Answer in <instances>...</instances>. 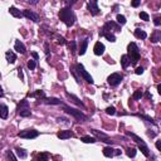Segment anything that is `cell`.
<instances>
[{
  "instance_id": "obj_50",
  "label": "cell",
  "mask_w": 161,
  "mask_h": 161,
  "mask_svg": "<svg viewBox=\"0 0 161 161\" xmlns=\"http://www.w3.org/2000/svg\"><path fill=\"white\" fill-rule=\"evenodd\" d=\"M38 1H39V0H29V3H30L31 5H35V4H37Z\"/></svg>"
},
{
  "instance_id": "obj_51",
  "label": "cell",
  "mask_w": 161,
  "mask_h": 161,
  "mask_svg": "<svg viewBox=\"0 0 161 161\" xmlns=\"http://www.w3.org/2000/svg\"><path fill=\"white\" fill-rule=\"evenodd\" d=\"M45 53H47V54H48V53H49V49H48V44H47V43H45Z\"/></svg>"
},
{
  "instance_id": "obj_26",
  "label": "cell",
  "mask_w": 161,
  "mask_h": 161,
  "mask_svg": "<svg viewBox=\"0 0 161 161\" xmlns=\"http://www.w3.org/2000/svg\"><path fill=\"white\" fill-rule=\"evenodd\" d=\"M138 149L141 150V152L144 154L146 157H149L150 156V150H149V147L146 146V144H142V145H138Z\"/></svg>"
},
{
  "instance_id": "obj_3",
  "label": "cell",
  "mask_w": 161,
  "mask_h": 161,
  "mask_svg": "<svg viewBox=\"0 0 161 161\" xmlns=\"http://www.w3.org/2000/svg\"><path fill=\"white\" fill-rule=\"evenodd\" d=\"M63 110H64L67 113H69L71 116H73V117L75 120H78V121H82V122H86L88 117L86 115H84L83 112H81V111H78V110H75V108H72V107H69V106H63Z\"/></svg>"
},
{
  "instance_id": "obj_35",
  "label": "cell",
  "mask_w": 161,
  "mask_h": 161,
  "mask_svg": "<svg viewBox=\"0 0 161 161\" xmlns=\"http://www.w3.org/2000/svg\"><path fill=\"white\" fill-rule=\"evenodd\" d=\"M106 113L107 115H116V108L113 106H110V107H107L106 108Z\"/></svg>"
},
{
  "instance_id": "obj_8",
  "label": "cell",
  "mask_w": 161,
  "mask_h": 161,
  "mask_svg": "<svg viewBox=\"0 0 161 161\" xmlns=\"http://www.w3.org/2000/svg\"><path fill=\"white\" fill-rule=\"evenodd\" d=\"M111 29H113L115 31H121V27L118 24H116L115 21H107L101 29V31H111Z\"/></svg>"
},
{
  "instance_id": "obj_43",
  "label": "cell",
  "mask_w": 161,
  "mask_h": 161,
  "mask_svg": "<svg viewBox=\"0 0 161 161\" xmlns=\"http://www.w3.org/2000/svg\"><path fill=\"white\" fill-rule=\"evenodd\" d=\"M144 71H145V69H144L142 67H138V68H136V71H135V73L140 75V74H142V73H144Z\"/></svg>"
},
{
  "instance_id": "obj_38",
  "label": "cell",
  "mask_w": 161,
  "mask_h": 161,
  "mask_svg": "<svg viewBox=\"0 0 161 161\" xmlns=\"http://www.w3.org/2000/svg\"><path fill=\"white\" fill-rule=\"evenodd\" d=\"M69 49H71L72 53H74L75 50H77V43H75L74 40H72V42L69 43Z\"/></svg>"
},
{
  "instance_id": "obj_6",
  "label": "cell",
  "mask_w": 161,
  "mask_h": 161,
  "mask_svg": "<svg viewBox=\"0 0 161 161\" xmlns=\"http://www.w3.org/2000/svg\"><path fill=\"white\" fill-rule=\"evenodd\" d=\"M122 79H124V77H122L121 73H112L111 75H108L107 82H108V84L111 87H116V86H118V84L121 83Z\"/></svg>"
},
{
  "instance_id": "obj_39",
  "label": "cell",
  "mask_w": 161,
  "mask_h": 161,
  "mask_svg": "<svg viewBox=\"0 0 161 161\" xmlns=\"http://www.w3.org/2000/svg\"><path fill=\"white\" fill-rule=\"evenodd\" d=\"M140 18L142 19V20H145V21H149V20H150L149 14H147V13H145V11H141V13H140Z\"/></svg>"
},
{
  "instance_id": "obj_14",
  "label": "cell",
  "mask_w": 161,
  "mask_h": 161,
  "mask_svg": "<svg viewBox=\"0 0 161 161\" xmlns=\"http://www.w3.org/2000/svg\"><path fill=\"white\" fill-rule=\"evenodd\" d=\"M67 97H68V98L71 100L73 103H75V105H77V106L82 107V108H83V110L86 108V106H84V103L82 102V101H81L79 98H78V97H75V96H73V94H71V93H68V92H67Z\"/></svg>"
},
{
  "instance_id": "obj_18",
  "label": "cell",
  "mask_w": 161,
  "mask_h": 161,
  "mask_svg": "<svg viewBox=\"0 0 161 161\" xmlns=\"http://www.w3.org/2000/svg\"><path fill=\"white\" fill-rule=\"evenodd\" d=\"M5 58H6V61H8V63H10V64L15 63V61H17V55H15V53L11 52V50H8V52L5 53Z\"/></svg>"
},
{
  "instance_id": "obj_49",
  "label": "cell",
  "mask_w": 161,
  "mask_h": 161,
  "mask_svg": "<svg viewBox=\"0 0 161 161\" xmlns=\"http://www.w3.org/2000/svg\"><path fill=\"white\" fill-rule=\"evenodd\" d=\"M121 155V150H115V156H120Z\"/></svg>"
},
{
  "instance_id": "obj_23",
  "label": "cell",
  "mask_w": 161,
  "mask_h": 161,
  "mask_svg": "<svg viewBox=\"0 0 161 161\" xmlns=\"http://www.w3.org/2000/svg\"><path fill=\"white\" fill-rule=\"evenodd\" d=\"M127 136H130L132 140H135V142H136L137 145H142V144H145V141L142 140L141 137H138L137 135H135V134H132V132H127Z\"/></svg>"
},
{
  "instance_id": "obj_21",
  "label": "cell",
  "mask_w": 161,
  "mask_h": 161,
  "mask_svg": "<svg viewBox=\"0 0 161 161\" xmlns=\"http://www.w3.org/2000/svg\"><path fill=\"white\" fill-rule=\"evenodd\" d=\"M131 64V61H130V58H128V55L127 54H124L121 57V65H122V68H127L128 65Z\"/></svg>"
},
{
  "instance_id": "obj_28",
  "label": "cell",
  "mask_w": 161,
  "mask_h": 161,
  "mask_svg": "<svg viewBox=\"0 0 161 161\" xmlns=\"http://www.w3.org/2000/svg\"><path fill=\"white\" fill-rule=\"evenodd\" d=\"M81 141L82 142H84V144H94L96 142V138L92 137V136H82Z\"/></svg>"
},
{
  "instance_id": "obj_40",
  "label": "cell",
  "mask_w": 161,
  "mask_h": 161,
  "mask_svg": "<svg viewBox=\"0 0 161 161\" xmlns=\"http://www.w3.org/2000/svg\"><path fill=\"white\" fill-rule=\"evenodd\" d=\"M6 157H8V159H13V160H17L18 159V157L11 152V151H8V152H6Z\"/></svg>"
},
{
  "instance_id": "obj_52",
  "label": "cell",
  "mask_w": 161,
  "mask_h": 161,
  "mask_svg": "<svg viewBox=\"0 0 161 161\" xmlns=\"http://www.w3.org/2000/svg\"><path fill=\"white\" fill-rule=\"evenodd\" d=\"M3 96H4V92H3V88L0 87V97H3Z\"/></svg>"
},
{
  "instance_id": "obj_10",
  "label": "cell",
  "mask_w": 161,
  "mask_h": 161,
  "mask_svg": "<svg viewBox=\"0 0 161 161\" xmlns=\"http://www.w3.org/2000/svg\"><path fill=\"white\" fill-rule=\"evenodd\" d=\"M92 134L96 135V136L98 137V138H101L103 142H106V144H108V145H111V146H112V144H113L112 140H110V137L107 136L106 134H103V132H100V131H97V130H92Z\"/></svg>"
},
{
  "instance_id": "obj_44",
  "label": "cell",
  "mask_w": 161,
  "mask_h": 161,
  "mask_svg": "<svg viewBox=\"0 0 161 161\" xmlns=\"http://www.w3.org/2000/svg\"><path fill=\"white\" fill-rule=\"evenodd\" d=\"M58 44H61V45H64L65 44V39L63 37H58Z\"/></svg>"
},
{
  "instance_id": "obj_32",
  "label": "cell",
  "mask_w": 161,
  "mask_h": 161,
  "mask_svg": "<svg viewBox=\"0 0 161 161\" xmlns=\"http://www.w3.org/2000/svg\"><path fill=\"white\" fill-rule=\"evenodd\" d=\"M116 19H117V23L120 25H124V24H126V21H127L126 20V18H125V15H121V14H118Z\"/></svg>"
},
{
  "instance_id": "obj_29",
  "label": "cell",
  "mask_w": 161,
  "mask_h": 161,
  "mask_svg": "<svg viewBox=\"0 0 161 161\" xmlns=\"http://www.w3.org/2000/svg\"><path fill=\"white\" fill-rule=\"evenodd\" d=\"M29 97H34V98H44L45 97V93L43 92V91H35L34 93H30L29 94Z\"/></svg>"
},
{
  "instance_id": "obj_17",
  "label": "cell",
  "mask_w": 161,
  "mask_h": 161,
  "mask_svg": "<svg viewBox=\"0 0 161 161\" xmlns=\"http://www.w3.org/2000/svg\"><path fill=\"white\" fill-rule=\"evenodd\" d=\"M14 49L17 50L18 53H20V54H24V53H25V50H27V49H25V45H24V44L20 42V40H15Z\"/></svg>"
},
{
  "instance_id": "obj_16",
  "label": "cell",
  "mask_w": 161,
  "mask_h": 161,
  "mask_svg": "<svg viewBox=\"0 0 161 161\" xmlns=\"http://www.w3.org/2000/svg\"><path fill=\"white\" fill-rule=\"evenodd\" d=\"M100 35L101 37H105L107 40H110V42H116V37L115 34L111 33V31H100Z\"/></svg>"
},
{
  "instance_id": "obj_7",
  "label": "cell",
  "mask_w": 161,
  "mask_h": 161,
  "mask_svg": "<svg viewBox=\"0 0 161 161\" xmlns=\"http://www.w3.org/2000/svg\"><path fill=\"white\" fill-rule=\"evenodd\" d=\"M18 136L19 137H21V138H28V140H33V138H35L39 136V132H38L37 130H24V131H20L18 134Z\"/></svg>"
},
{
  "instance_id": "obj_42",
  "label": "cell",
  "mask_w": 161,
  "mask_h": 161,
  "mask_svg": "<svg viewBox=\"0 0 161 161\" xmlns=\"http://www.w3.org/2000/svg\"><path fill=\"white\" fill-rule=\"evenodd\" d=\"M75 3H77V0H65V5L67 6H72Z\"/></svg>"
},
{
  "instance_id": "obj_22",
  "label": "cell",
  "mask_w": 161,
  "mask_h": 161,
  "mask_svg": "<svg viewBox=\"0 0 161 161\" xmlns=\"http://www.w3.org/2000/svg\"><path fill=\"white\" fill-rule=\"evenodd\" d=\"M103 155L106 157H113L115 156V149H112L111 146H107L103 149Z\"/></svg>"
},
{
  "instance_id": "obj_20",
  "label": "cell",
  "mask_w": 161,
  "mask_h": 161,
  "mask_svg": "<svg viewBox=\"0 0 161 161\" xmlns=\"http://www.w3.org/2000/svg\"><path fill=\"white\" fill-rule=\"evenodd\" d=\"M8 115H9V108L6 105H0V117L1 118H8Z\"/></svg>"
},
{
  "instance_id": "obj_5",
  "label": "cell",
  "mask_w": 161,
  "mask_h": 161,
  "mask_svg": "<svg viewBox=\"0 0 161 161\" xmlns=\"http://www.w3.org/2000/svg\"><path fill=\"white\" fill-rule=\"evenodd\" d=\"M75 69H77V72L79 73L81 75H82V78H83L84 81L87 82V83H90V84H93V78L91 77V74L88 73V72L84 69V67H83V64H81V63H78L77 65H75Z\"/></svg>"
},
{
  "instance_id": "obj_1",
  "label": "cell",
  "mask_w": 161,
  "mask_h": 161,
  "mask_svg": "<svg viewBox=\"0 0 161 161\" xmlns=\"http://www.w3.org/2000/svg\"><path fill=\"white\" fill-rule=\"evenodd\" d=\"M58 15H59V19H61L67 27H72V25L74 24L75 15H74L73 10H72V6H65V8L61 9Z\"/></svg>"
},
{
  "instance_id": "obj_36",
  "label": "cell",
  "mask_w": 161,
  "mask_h": 161,
  "mask_svg": "<svg viewBox=\"0 0 161 161\" xmlns=\"http://www.w3.org/2000/svg\"><path fill=\"white\" fill-rule=\"evenodd\" d=\"M137 116H138V117H141V118H144V120H146L147 122H151V124L155 125V121H154V120L151 118V117H149V116H146V115H141V113H138Z\"/></svg>"
},
{
  "instance_id": "obj_33",
  "label": "cell",
  "mask_w": 161,
  "mask_h": 161,
  "mask_svg": "<svg viewBox=\"0 0 161 161\" xmlns=\"http://www.w3.org/2000/svg\"><path fill=\"white\" fill-rule=\"evenodd\" d=\"M37 159H38V160H40V161H47V160L49 159V154H47V152L39 154V155L37 156Z\"/></svg>"
},
{
  "instance_id": "obj_12",
  "label": "cell",
  "mask_w": 161,
  "mask_h": 161,
  "mask_svg": "<svg viewBox=\"0 0 161 161\" xmlns=\"http://www.w3.org/2000/svg\"><path fill=\"white\" fill-rule=\"evenodd\" d=\"M105 44L101 43V42H97L94 44V48H93V52L96 55H102L103 53H105Z\"/></svg>"
},
{
  "instance_id": "obj_11",
  "label": "cell",
  "mask_w": 161,
  "mask_h": 161,
  "mask_svg": "<svg viewBox=\"0 0 161 161\" xmlns=\"http://www.w3.org/2000/svg\"><path fill=\"white\" fill-rule=\"evenodd\" d=\"M23 17L30 19V20H33L34 23H38V21H39V15H38L37 13L31 11V10H24L23 11Z\"/></svg>"
},
{
  "instance_id": "obj_19",
  "label": "cell",
  "mask_w": 161,
  "mask_h": 161,
  "mask_svg": "<svg viewBox=\"0 0 161 161\" xmlns=\"http://www.w3.org/2000/svg\"><path fill=\"white\" fill-rule=\"evenodd\" d=\"M9 13H10L14 18H21L23 17V13L19 10V9L15 8V6H10V8H9Z\"/></svg>"
},
{
  "instance_id": "obj_24",
  "label": "cell",
  "mask_w": 161,
  "mask_h": 161,
  "mask_svg": "<svg viewBox=\"0 0 161 161\" xmlns=\"http://www.w3.org/2000/svg\"><path fill=\"white\" fill-rule=\"evenodd\" d=\"M15 152H17L19 159H27V156H28L27 151H25L24 149H20V147H17V149H15Z\"/></svg>"
},
{
  "instance_id": "obj_13",
  "label": "cell",
  "mask_w": 161,
  "mask_h": 161,
  "mask_svg": "<svg viewBox=\"0 0 161 161\" xmlns=\"http://www.w3.org/2000/svg\"><path fill=\"white\" fill-rule=\"evenodd\" d=\"M72 136H73V134L69 130H63V131H59L58 134H57V137L61 138V140H67V138H71Z\"/></svg>"
},
{
  "instance_id": "obj_27",
  "label": "cell",
  "mask_w": 161,
  "mask_h": 161,
  "mask_svg": "<svg viewBox=\"0 0 161 161\" xmlns=\"http://www.w3.org/2000/svg\"><path fill=\"white\" fill-rule=\"evenodd\" d=\"M160 39H161V31L160 30H155L154 31V34L151 35V42L156 43V42H159Z\"/></svg>"
},
{
  "instance_id": "obj_30",
  "label": "cell",
  "mask_w": 161,
  "mask_h": 161,
  "mask_svg": "<svg viewBox=\"0 0 161 161\" xmlns=\"http://www.w3.org/2000/svg\"><path fill=\"white\" fill-rule=\"evenodd\" d=\"M87 47H88V39H84L83 43L81 44V49H79V54H81V55H83L84 53H86Z\"/></svg>"
},
{
  "instance_id": "obj_15",
  "label": "cell",
  "mask_w": 161,
  "mask_h": 161,
  "mask_svg": "<svg viewBox=\"0 0 161 161\" xmlns=\"http://www.w3.org/2000/svg\"><path fill=\"white\" fill-rule=\"evenodd\" d=\"M42 102L45 103V105H61L62 101L59 98H54V97H50V98L44 97V98H42Z\"/></svg>"
},
{
  "instance_id": "obj_53",
  "label": "cell",
  "mask_w": 161,
  "mask_h": 161,
  "mask_svg": "<svg viewBox=\"0 0 161 161\" xmlns=\"http://www.w3.org/2000/svg\"><path fill=\"white\" fill-rule=\"evenodd\" d=\"M157 91H159V93H161V84H157Z\"/></svg>"
},
{
  "instance_id": "obj_9",
  "label": "cell",
  "mask_w": 161,
  "mask_h": 161,
  "mask_svg": "<svg viewBox=\"0 0 161 161\" xmlns=\"http://www.w3.org/2000/svg\"><path fill=\"white\" fill-rule=\"evenodd\" d=\"M88 10L92 15L100 14V8H98V0H90L88 3Z\"/></svg>"
},
{
  "instance_id": "obj_25",
  "label": "cell",
  "mask_w": 161,
  "mask_h": 161,
  "mask_svg": "<svg viewBox=\"0 0 161 161\" xmlns=\"http://www.w3.org/2000/svg\"><path fill=\"white\" fill-rule=\"evenodd\" d=\"M135 37L138 38V39H146L147 38V34L145 30H141V29H136L135 30Z\"/></svg>"
},
{
  "instance_id": "obj_41",
  "label": "cell",
  "mask_w": 161,
  "mask_h": 161,
  "mask_svg": "<svg viewBox=\"0 0 161 161\" xmlns=\"http://www.w3.org/2000/svg\"><path fill=\"white\" fill-rule=\"evenodd\" d=\"M140 4H141V0H132L131 1V5L134 6V8H138Z\"/></svg>"
},
{
  "instance_id": "obj_47",
  "label": "cell",
  "mask_w": 161,
  "mask_h": 161,
  "mask_svg": "<svg viewBox=\"0 0 161 161\" xmlns=\"http://www.w3.org/2000/svg\"><path fill=\"white\" fill-rule=\"evenodd\" d=\"M154 23H155L156 27H159V25H160V18H159V17L155 18V21H154Z\"/></svg>"
},
{
  "instance_id": "obj_2",
  "label": "cell",
  "mask_w": 161,
  "mask_h": 161,
  "mask_svg": "<svg viewBox=\"0 0 161 161\" xmlns=\"http://www.w3.org/2000/svg\"><path fill=\"white\" fill-rule=\"evenodd\" d=\"M127 55L131 61V64L132 65H136L137 62L140 61V50H138V47L136 45V43H130L127 47Z\"/></svg>"
},
{
  "instance_id": "obj_54",
  "label": "cell",
  "mask_w": 161,
  "mask_h": 161,
  "mask_svg": "<svg viewBox=\"0 0 161 161\" xmlns=\"http://www.w3.org/2000/svg\"><path fill=\"white\" fill-rule=\"evenodd\" d=\"M146 97H147V98H151V94L149 92H146Z\"/></svg>"
},
{
  "instance_id": "obj_34",
  "label": "cell",
  "mask_w": 161,
  "mask_h": 161,
  "mask_svg": "<svg viewBox=\"0 0 161 161\" xmlns=\"http://www.w3.org/2000/svg\"><path fill=\"white\" fill-rule=\"evenodd\" d=\"M136 152H137L136 149H132V147H131V149H127V152H126V154H127L128 157H135V156H136Z\"/></svg>"
},
{
  "instance_id": "obj_37",
  "label": "cell",
  "mask_w": 161,
  "mask_h": 161,
  "mask_svg": "<svg viewBox=\"0 0 161 161\" xmlns=\"http://www.w3.org/2000/svg\"><path fill=\"white\" fill-rule=\"evenodd\" d=\"M27 65H28V68H29L30 71H33V69H35V67H37V61H31L30 59V61L28 62Z\"/></svg>"
},
{
  "instance_id": "obj_46",
  "label": "cell",
  "mask_w": 161,
  "mask_h": 161,
  "mask_svg": "<svg viewBox=\"0 0 161 161\" xmlns=\"http://www.w3.org/2000/svg\"><path fill=\"white\" fill-rule=\"evenodd\" d=\"M156 149L159 150V151L161 150V141H160V140H159V141H156Z\"/></svg>"
},
{
  "instance_id": "obj_4",
  "label": "cell",
  "mask_w": 161,
  "mask_h": 161,
  "mask_svg": "<svg viewBox=\"0 0 161 161\" xmlns=\"http://www.w3.org/2000/svg\"><path fill=\"white\" fill-rule=\"evenodd\" d=\"M18 113L21 116V117H29L30 113H31L29 101H27V100L20 101V103L18 105Z\"/></svg>"
},
{
  "instance_id": "obj_45",
  "label": "cell",
  "mask_w": 161,
  "mask_h": 161,
  "mask_svg": "<svg viewBox=\"0 0 161 161\" xmlns=\"http://www.w3.org/2000/svg\"><path fill=\"white\" fill-rule=\"evenodd\" d=\"M31 55H33L34 61H38V59H39V55H38V53H35V52H33V53H31Z\"/></svg>"
},
{
  "instance_id": "obj_31",
  "label": "cell",
  "mask_w": 161,
  "mask_h": 161,
  "mask_svg": "<svg viewBox=\"0 0 161 161\" xmlns=\"http://www.w3.org/2000/svg\"><path fill=\"white\" fill-rule=\"evenodd\" d=\"M142 96H144V92H142V91H141V90H137L136 92L134 93V96H132V98L137 101V100H141V98H142Z\"/></svg>"
},
{
  "instance_id": "obj_48",
  "label": "cell",
  "mask_w": 161,
  "mask_h": 161,
  "mask_svg": "<svg viewBox=\"0 0 161 161\" xmlns=\"http://www.w3.org/2000/svg\"><path fill=\"white\" fill-rule=\"evenodd\" d=\"M18 71H19V77H20V79H23L24 75H23V72H21V68H19Z\"/></svg>"
}]
</instances>
